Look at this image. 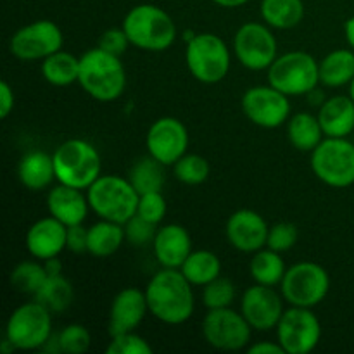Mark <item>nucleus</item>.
I'll list each match as a JSON object with an SVG mask.
<instances>
[{
  "label": "nucleus",
  "instance_id": "obj_1",
  "mask_svg": "<svg viewBox=\"0 0 354 354\" xmlns=\"http://www.w3.org/2000/svg\"><path fill=\"white\" fill-rule=\"evenodd\" d=\"M149 313L166 325H182L194 315V286L180 270L161 268L145 287Z\"/></svg>",
  "mask_w": 354,
  "mask_h": 354
},
{
  "label": "nucleus",
  "instance_id": "obj_2",
  "mask_svg": "<svg viewBox=\"0 0 354 354\" xmlns=\"http://www.w3.org/2000/svg\"><path fill=\"white\" fill-rule=\"evenodd\" d=\"M78 83L92 99L113 102L120 99L127 88V69L118 55L100 47L88 48L80 57Z\"/></svg>",
  "mask_w": 354,
  "mask_h": 354
},
{
  "label": "nucleus",
  "instance_id": "obj_3",
  "mask_svg": "<svg viewBox=\"0 0 354 354\" xmlns=\"http://www.w3.org/2000/svg\"><path fill=\"white\" fill-rule=\"evenodd\" d=\"M121 28L133 47L147 52L168 50L178 35L173 17L154 3H138L131 7Z\"/></svg>",
  "mask_w": 354,
  "mask_h": 354
},
{
  "label": "nucleus",
  "instance_id": "obj_4",
  "mask_svg": "<svg viewBox=\"0 0 354 354\" xmlns=\"http://www.w3.org/2000/svg\"><path fill=\"white\" fill-rule=\"evenodd\" d=\"M90 209L100 220L116 221L124 225L137 214L140 194L128 178L120 175H100L86 189Z\"/></svg>",
  "mask_w": 354,
  "mask_h": 354
},
{
  "label": "nucleus",
  "instance_id": "obj_5",
  "mask_svg": "<svg viewBox=\"0 0 354 354\" xmlns=\"http://www.w3.org/2000/svg\"><path fill=\"white\" fill-rule=\"evenodd\" d=\"M55 180L75 189L86 190L100 176L102 161L95 145L83 138L62 142L52 154Z\"/></svg>",
  "mask_w": 354,
  "mask_h": 354
},
{
  "label": "nucleus",
  "instance_id": "obj_6",
  "mask_svg": "<svg viewBox=\"0 0 354 354\" xmlns=\"http://www.w3.org/2000/svg\"><path fill=\"white\" fill-rule=\"evenodd\" d=\"M268 83L289 97L308 95L318 88L320 62L304 50H290L270 66Z\"/></svg>",
  "mask_w": 354,
  "mask_h": 354
},
{
  "label": "nucleus",
  "instance_id": "obj_7",
  "mask_svg": "<svg viewBox=\"0 0 354 354\" xmlns=\"http://www.w3.org/2000/svg\"><path fill=\"white\" fill-rule=\"evenodd\" d=\"M230 48L214 33H197L187 44L185 64L190 75L204 85H216L230 71Z\"/></svg>",
  "mask_w": 354,
  "mask_h": 354
},
{
  "label": "nucleus",
  "instance_id": "obj_8",
  "mask_svg": "<svg viewBox=\"0 0 354 354\" xmlns=\"http://www.w3.org/2000/svg\"><path fill=\"white\" fill-rule=\"evenodd\" d=\"M315 176L332 189L354 185V144L349 138L325 137L311 152Z\"/></svg>",
  "mask_w": 354,
  "mask_h": 354
},
{
  "label": "nucleus",
  "instance_id": "obj_9",
  "mask_svg": "<svg viewBox=\"0 0 354 354\" xmlns=\"http://www.w3.org/2000/svg\"><path fill=\"white\" fill-rule=\"evenodd\" d=\"M330 290V275L322 265L301 261L287 268L280 292L290 306L311 308L324 303Z\"/></svg>",
  "mask_w": 354,
  "mask_h": 354
},
{
  "label": "nucleus",
  "instance_id": "obj_10",
  "mask_svg": "<svg viewBox=\"0 0 354 354\" xmlns=\"http://www.w3.org/2000/svg\"><path fill=\"white\" fill-rule=\"evenodd\" d=\"M52 334V313L35 299L17 306L6 325V339L17 351L41 349Z\"/></svg>",
  "mask_w": 354,
  "mask_h": 354
},
{
  "label": "nucleus",
  "instance_id": "obj_11",
  "mask_svg": "<svg viewBox=\"0 0 354 354\" xmlns=\"http://www.w3.org/2000/svg\"><path fill=\"white\" fill-rule=\"evenodd\" d=\"M201 330L204 341L211 348L218 351H241L249 348L254 328L249 325L241 311L220 308V310H207Z\"/></svg>",
  "mask_w": 354,
  "mask_h": 354
},
{
  "label": "nucleus",
  "instance_id": "obj_12",
  "mask_svg": "<svg viewBox=\"0 0 354 354\" xmlns=\"http://www.w3.org/2000/svg\"><path fill=\"white\" fill-rule=\"evenodd\" d=\"M234 52L249 71H268L279 57V41L266 23H244L234 37Z\"/></svg>",
  "mask_w": 354,
  "mask_h": 354
},
{
  "label": "nucleus",
  "instance_id": "obj_13",
  "mask_svg": "<svg viewBox=\"0 0 354 354\" xmlns=\"http://www.w3.org/2000/svg\"><path fill=\"white\" fill-rule=\"evenodd\" d=\"M322 339V324L311 308L290 306L277 325V341L286 354H310Z\"/></svg>",
  "mask_w": 354,
  "mask_h": 354
},
{
  "label": "nucleus",
  "instance_id": "obj_14",
  "mask_svg": "<svg viewBox=\"0 0 354 354\" xmlns=\"http://www.w3.org/2000/svg\"><path fill=\"white\" fill-rule=\"evenodd\" d=\"M64 44L62 31L54 21L38 19L19 28L9 40V50L19 61H44Z\"/></svg>",
  "mask_w": 354,
  "mask_h": 354
},
{
  "label": "nucleus",
  "instance_id": "obj_15",
  "mask_svg": "<svg viewBox=\"0 0 354 354\" xmlns=\"http://www.w3.org/2000/svg\"><path fill=\"white\" fill-rule=\"evenodd\" d=\"M241 106L251 123L268 130L282 127L290 118V97L270 83L245 90Z\"/></svg>",
  "mask_w": 354,
  "mask_h": 354
},
{
  "label": "nucleus",
  "instance_id": "obj_16",
  "mask_svg": "<svg viewBox=\"0 0 354 354\" xmlns=\"http://www.w3.org/2000/svg\"><path fill=\"white\" fill-rule=\"evenodd\" d=\"M145 147L149 156L165 166H173L189 149V131L180 120L165 116L156 120L145 135Z\"/></svg>",
  "mask_w": 354,
  "mask_h": 354
},
{
  "label": "nucleus",
  "instance_id": "obj_17",
  "mask_svg": "<svg viewBox=\"0 0 354 354\" xmlns=\"http://www.w3.org/2000/svg\"><path fill=\"white\" fill-rule=\"evenodd\" d=\"M283 301L282 292H277L275 287L254 283L242 294L241 313L254 330H273L286 311Z\"/></svg>",
  "mask_w": 354,
  "mask_h": 354
},
{
  "label": "nucleus",
  "instance_id": "obj_18",
  "mask_svg": "<svg viewBox=\"0 0 354 354\" xmlns=\"http://www.w3.org/2000/svg\"><path fill=\"white\" fill-rule=\"evenodd\" d=\"M268 223L265 218L252 209H239L227 220V239L230 245L245 254H254L266 248Z\"/></svg>",
  "mask_w": 354,
  "mask_h": 354
},
{
  "label": "nucleus",
  "instance_id": "obj_19",
  "mask_svg": "<svg viewBox=\"0 0 354 354\" xmlns=\"http://www.w3.org/2000/svg\"><path fill=\"white\" fill-rule=\"evenodd\" d=\"M147 313L149 304L145 290L135 287L120 290L109 308V327H107L109 335L113 337V335L135 332Z\"/></svg>",
  "mask_w": 354,
  "mask_h": 354
},
{
  "label": "nucleus",
  "instance_id": "obj_20",
  "mask_svg": "<svg viewBox=\"0 0 354 354\" xmlns=\"http://www.w3.org/2000/svg\"><path fill=\"white\" fill-rule=\"evenodd\" d=\"M152 251L161 268L180 270L192 249V237L189 230L178 223L162 225L156 232Z\"/></svg>",
  "mask_w": 354,
  "mask_h": 354
},
{
  "label": "nucleus",
  "instance_id": "obj_21",
  "mask_svg": "<svg viewBox=\"0 0 354 354\" xmlns=\"http://www.w3.org/2000/svg\"><path fill=\"white\" fill-rule=\"evenodd\" d=\"M66 237H68V227L48 214L37 220L28 228L24 244L33 258L45 261L64 251Z\"/></svg>",
  "mask_w": 354,
  "mask_h": 354
},
{
  "label": "nucleus",
  "instance_id": "obj_22",
  "mask_svg": "<svg viewBox=\"0 0 354 354\" xmlns=\"http://www.w3.org/2000/svg\"><path fill=\"white\" fill-rule=\"evenodd\" d=\"M47 209L50 216L64 223L66 227L83 223L90 211L86 190L57 183L47 194Z\"/></svg>",
  "mask_w": 354,
  "mask_h": 354
},
{
  "label": "nucleus",
  "instance_id": "obj_23",
  "mask_svg": "<svg viewBox=\"0 0 354 354\" xmlns=\"http://www.w3.org/2000/svg\"><path fill=\"white\" fill-rule=\"evenodd\" d=\"M325 137L348 138L354 131V100L351 95H334L318 109Z\"/></svg>",
  "mask_w": 354,
  "mask_h": 354
},
{
  "label": "nucleus",
  "instance_id": "obj_24",
  "mask_svg": "<svg viewBox=\"0 0 354 354\" xmlns=\"http://www.w3.org/2000/svg\"><path fill=\"white\" fill-rule=\"evenodd\" d=\"M17 176L24 189L40 192L48 189L55 180L54 158L47 152L31 151L21 158L17 166Z\"/></svg>",
  "mask_w": 354,
  "mask_h": 354
},
{
  "label": "nucleus",
  "instance_id": "obj_25",
  "mask_svg": "<svg viewBox=\"0 0 354 354\" xmlns=\"http://www.w3.org/2000/svg\"><path fill=\"white\" fill-rule=\"evenodd\" d=\"M354 78V50L335 48L320 61V83L328 88L349 86Z\"/></svg>",
  "mask_w": 354,
  "mask_h": 354
},
{
  "label": "nucleus",
  "instance_id": "obj_26",
  "mask_svg": "<svg viewBox=\"0 0 354 354\" xmlns=\"http://www.w3.org/2000/svg\"><path fill=\"white\" fill-rule=\"evenodd\" d=\"M325 133L318 116L311 113H297L287 121V138L301 152H313L324 140Z\"/></svg>",
  "mask_w": 354,
  "mask_h": 354
},
{
  "label": "nucleus",
  "instance_id": "obj_27",
  "mask_svg": "<svg viewBox=\"0 0 354 354\" xmlns=\"http://www.w3.org/2000/svg\"><path fill=\"white\" fill-rule=\"evenodd\" d=\"M127 241L124 225L109 220H99L88 228V254L109 258Z\"/></svg>",
  "mask_w": 354,
  "mask_h": 354
},
{
  "label": "nucleus",
  "instance_id": "obj_28",
  "mask_svg": "<svg viewBox=\"0 0 354 354\" xmlns=\"http://www.w3.org/2000/svg\"><path fill=\"white\" fill-rule=\"evenodd\" d=\"M263 21L273 30H292L304 19L303 0H261Z\"/></svg>",
  "mask_w": 354,
  "mask_h": 354
},
{
  "label": "nucleus",
  "instance_id": "obj_29",
  "mask_svg": "<svg viewBox=\"0 0 354 354\" xmlns=\"http://www.w3.org/2000/svg\"><path fill=\"white\" fill-rule=\"evenodd\" d=\"M287 266L280 252L270 248H263L252 254L249 261V273H251L254 283L268 287H280L283 277H286Z\"/></svg>",
  "mask_w": 354,
  "mask_h": 354
},
{
  "label": "nucleus",
  "instance_id": "obj_30",
  "mask_svg": "<svg viewBox=\"0 0 354 354\" xmlns=\"http://www.w3.org/2000/svg\"><path fill=\"white\" fill-rule=\"evenodd\" d=\"M180 272L194 287H204L221 275V259L207 249H197L189 254Z\"/></svg>",
  "mask_w": 354,
  "mask_h": 354
},
{
  "label": "nucleus",
  "instance_id": "obj_31",
  "mask_svg": "<svg viewBox=\"0 0 354 354\" xmlns=\"http://www.w3.org/2000/svg\"><path fill=\"white\" fill-rule=\"evenodd\" d=\"M41 75L54 86H69L78 83L80 57L66 50H57L41 61Z\"/></svg>",
  "mask_w": 354,
  "mask_h": 354
},
{
  "label": "nucleus",
  "instance_id": "obj_32",
  "mask_svg": "<svg viewBox=\"0 0 354 354\" xmlns=\"http://www.w3.org/2000/svg\"><path fill=\"white\" fill-rule=\"evenodd\" d=\"M35 301L44 304L52 315H61L68 310L75 299V289L64 275H48L44 286L35 294Z\"/></svg>",
  "mask_w": 354,
  "mask_h": 354
},
{
  "label": "nucleus",
  "instance_id": "obj_33",
  "mask_svg": "<svg viewBox=\"0 0 354 354\" xmlns=\"http://www.w3.org/2000/svg\"><path fill=\"white\" fill-rule=\"evenodd\" d=\"M162 168H165L162 162H159L152 156H147V158H142L140 161L131 166L128 180L140 196L147 192H161L162 187H165Z\"/></svg>",
  "mask_w": 354,
  "mask_h": 354
},
{
  "label": "nucleus",
  "instance_id": "obj_34",
  "mask_svg": "<svg viewBox=\"0 0 354 354\" xmlns=\"http://www.w3.org/2000/svg\"><path fill=\"white\" fill-rule=\"evenodd\" d=\"M47 277L48 273L45 270L44 261L33 258L17 263L12 268V272H10L9 282L12 286V289L17 290V292L35 296L40 290V287L44 286Z\"/></svg>",
  "mask_w": 354,
  "mask_h": 354
},
{
  "label": "nucleus",
  "instance_id": "obj_35",
  "mask_svg": "<svg viewBox=\"0 0 354 354\" xmlns=\"http://www.w3.org/2000/svg\"><path fill=\"white\" fill-rule=\"evenodd\" d=\"M209 162L199 154H185L173 165V175L185 185H201L209 178Z\"/></svg>",
  "mask_w": 354,
  "mask_h": 354
},
{
  "label": "nucleus",
  "instance_id": "obj_36",
  "mask_svg": "<svg viewBox=\"0 0 354 354\" xmlns=\"http://www.w3.org/2000/svg\"><path fill=\"white\" fill-rule=\"evenodd\" d=\"M237 290L234 282L227 277H218L213 282L203 287V304L207 310H220V308H230L235 301Z\"/></svg>",
  "mask_w": 354,
  "mask_h": 354
},
{
  "label": "nucleus",
  "instance_id": "obj_37",
  "mask_svg": "<svg viewBox=\"0 0 354 354\" xmlns=\"http://www.w3.org/2000/svg\"><path fill=\"white\" fill-rule=\"evenodd\" d=\"M61 353L66 354H83L90 349L92 335L88 328L82 324H71L62 328L57 334Z\"/></svg>",
  "mask_w": 354,
  "mask_h": 354
},
{
  "label": "nucleus",
  "instance_id": "obj_38",
  "mask_svg": "<svg viewBox=\"0 0 354 354\" xmlns=\"http://www.w3.org/2000/svg\"><path fill=\"white\" fill-rule=\"evenodd\" d=\"M299 239V232L294 223L289 221H280L270 227L268 230V241H266V248L273 249L277 252H287L297 244Z\"/></svg>",
  "mask_w": 354,
  "mask_h": 354
},
{
  "label": "nucleus",
  "instance_id": "obj_39",
  "mask_svg": "<svg viewBox=\"0 0 354 354\" xmlns=\"http://www.w3.org/2000/svg\"><path fill=\"white\" fill-rule=\"evenodd\" d=\"M107 354H151L152 346L135 332L113 335L106 348Z\"/></svg>",
  "mask_w": 354,
  "mask_h": 354
},
{
  "label": "nucleus",
  "instance_id": "obj_40",
  "mask_svg": "<svg viewBox=\"0 0 354 354\" xmlns=\"http://www.w3.org/2000/svg\"><path fill=\"white\" fill-rule=\"evenodd\" d=\"M156 232H158V225L144 220V218L138 216V214L131 216L130 220L124 223L127 241L130 242L131 245H138V248L152 244V241H154L156 237Z\"/></svg>",
  "mask_w": 354,
  "mask_h": 354
},
{
  "label": "nucleus",
  "instance_id": "obj_41",
  "mask_svg": "<svg viewBox=\"0 0 354 354\" xmlns=\"http://www.w3.org/2000/svg\"><path fill=\"white\" fill-rule=\"evenodd\" d=\"M166 211H168V204H166L165 196H162V190L161 192H147L140 196L137 214L144 220L159 225L165 220Z\"/></svg>",
  "mask_w": 354,
  "mask_h": 354
},
{
  "label": "nucleus",
  "instance_id": "obj_42",
  "mask_svg": "<svg viewBox=\"0 0 354 354\" xmlns=\"http://www.w3.org/2000/svg\"><path fill=\"white\" fill-rule=\"evenodd\" d=\"M130 45V38L127 37L123 28H109V30H106L100 35L99 45H97V47L109 52V54L121 57V55L127 54Z\"/></svg>",
  "mask_w": 354,
  "mask_h": 354
},
{
  "label": "nucleus",
  "instance_id": "obj_43",
  "mask_svg": "<svg viewBox=\"0 0 354 354\" xmlns=\"http://www.w3.org/2000/svg\"><path fill=\"white\" fill-rule=\"evenodd\" d=\"M66 249L75 254L88 252V228L83 227V223L68 227V237H66Z\"/></svg>",
  "mask_w": 354,
  "mask_h": 354
},
{
  "label": "nucleus",
  "instance_id": "obj_44",
  "mask_svg": "<svg viewBox=\"0 0 354 354\" xmlns=\"http://www.w3.org/2000/svg\"><path fill=\"white\" fill-rule=\"evenodd\" d=\"M14 106H16V95H14L12 86L9 85V82L2 80L0 82V118L7 120L14 111Z\"/></svg>",
  "mask_w": 354,
  "mask_h": 354
},
{
  "label": "nucleus",
  "instance_id": "obj_45",
  "mask_svg": "<svg viewBox=\"0 0 354 354\" xmlns=\"http://www.w3.org/2000/svg\"><path fill=\"white\" fill-rule=\"evenodd\" d=\"M249 354H286L283 348L280 346V342H272V341H263V342H254L248 348Z\"/></svg>",
  "mask_w": 354,
  "mask_h": 354
},
{
  "label": "nucleus",
  "instance_id": "obj_46",
  "mask_svg": "<svg viewBox=\"0 0 354 354\" xmlns=\"http://www.w3.org/2000/svg\"><path fill=\"white\" fill-rule=\"evenodd\" d=\"M44 266H45V270H47L48 275H61L62 273V261L59 259V256L45 259Z\"/></svg>",
  "mask_w": 354,
  "mask_h": 354
},
{
  "label": "nucleus",
  "instance_id": "obj_47",
  "mask_svg": "<svg viewBox=\"0 0 354 354\" xmlns=\"http://www.w3.org/2000/svg\"><path fill=\"white\" fill-rule=\"evenodd\" d=\"M344 35H346V40H348L349 47L354 50V16H351L348 21H346Z\"/></svg>",
  "mask_w": 354,
  "mask_h": 354
},
{
  "label": "nucleus",
  "instance_id": "obj_48",
  "mask_svg": "<svg viewBox=\"0 0 354 354\" xmlns=\"http://www.w3.org/2000/svg\"><path fill=\"white\" fill-rule=\"evenodd\" d=\"M216 6L225 7V9H235V7H242L249 2V0H211Z\"/></svg>",
  "mask_w": 354,
  "mask_h": 354
},
{
  "label": "nucleus",
  "instance_id": "obj_49",
  "mask_svg": "<svg viewBox=\"0 0 354 354\" xmlns=\"http://www.w3.org/2000/svg\"><path fill=\"white\" fill-rule=\"evenodd\" d=\"M349 95H351V99L354 100V78H353V82L349 83Z\"/></svg>",
  "mask_w": 354,
  "mask_h": 354
}]
</instances>
